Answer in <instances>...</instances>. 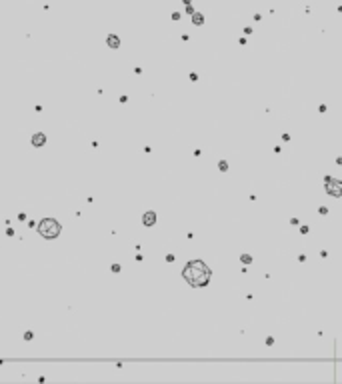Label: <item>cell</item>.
Returning <instances> with one entry per match:
<instances>
[{
  "label": "cell",
  "instance_id": "obj_1",
  "mask_svg": "<svg viewBox=\"0 0 342 384\" xmlns=\"http://www.w3.org/2000/svg\"><path fill=\"white\" fill-rule=\"evenodd\" d=\"M184 278L192 286H204L210 280V268L204 262H200V260H192L184 268Z\"/></svg>",
  "mask_w": 342,
  "mask_h": 384
},
{
  "label": "cell",
  "instance_id": "obj_2",
  "mask_svg": "<svg viewBox=\"0 0 342 384\" xmlns=\"http://www.w3.org/2000/svg\"><path fill=\"white\" fill-rule=\"evenodd\" d=\"M38 230L44 238H56L58 234H60V224H58V220L54 218H44L38 224Z\"/></svg>",
  "mask_w": 342,
  "mask_h": 384
},
{
  "label": "cell",
  "instance_id": "obj_3",
  "mask_svg": "<svg viewBox=\"0 0 342 384\" xmlns=\"http://www.w3.org/2000/svg\"><path fill=\"white\" fill-rule=\"evenodd\" d=\"M326 190L332 194V196H342V182L336 178H326Z\"/></svg>",
  "mask_w": 342,
  "mask_h": 384
},
{
  "label": "cell",
  "instance_id": "obj_4",
  "mask_svg": "<svg viewBox=\"0 0 342 384\" xmlns=\"http://www.w3.org/2000/svg\"><path fill=\"white\" fill-rule=\"evenodd\" d=\"M154 222H156V214H154V212H146V214H144V224L152 226Z\"/></svg>",
  "mask_w": 342,
  "mask_h": 384
},
{
  "label": "cell",
  "instance_id": "obj_5",
  "mask_svg": "<svg viewBox=\"0 0 342 384\" xmlns=\"http://www.w3.org/2000/svg\"><path fill=\"white\" fill-rule=\"evenodd\" d=\"M44 142H46V136H44V134H34L32 136V144L34 146H42Z\"/></svg>",
  "mask_w": 342,
  "mask_h": 384
},
{
  "label": "cell",
  "instance_id": "obj_6",
  "mask_svg": "<svg viewBox=\"0 0 342 384\" xmlns=\"http://www.w3.org/2000/svg\"><path fill=\"white\" fill-rule=\"evenodd\" d=\"M106 42H108V46H110V48H118V46H120V40L116 38L114 34H110V36H108Z\"/></svg>",
  "mask_w": 342,
  "mask_h": 384
},
{
  "label": "cell",
  "instance_id": "obj_7",
  "mask_svg": "<svg viewBox=\"0 0 342 384\" xmlns=\"http://www.w3.org/2000/svg\"><path fill=\"white\" fill-rule=\"evenodd\" d=\"M194 22H196V24H200V22H202V16H200V14H196V18H194Z\"/></svg>",
  "mask_w": 342,
  "mask_h": 384
}]
</instances>
